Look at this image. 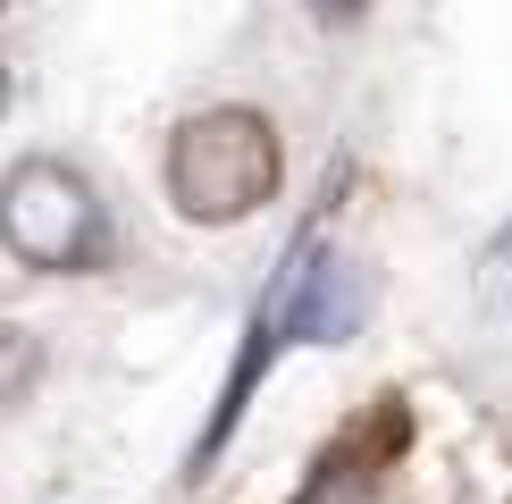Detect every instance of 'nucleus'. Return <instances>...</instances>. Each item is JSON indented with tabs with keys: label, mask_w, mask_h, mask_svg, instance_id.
Here are the masks:
<instances>
[{
	"label": "nucleus",
	"mask_w": 512,
	"mask_h": 504,
	"mask_svg": "<svg viewBox=\"0 0 512 504\" xmlns=\"http://www.w3.org/2000/svg\"><path fill=\"white\" fill-rule=\"evenodd\" d=\"M303 9H311V17H361L370 0H303Z\"/></svg>",
	"instance_id": "obj_6"
},
{
	"label": "nucleus",
	"mask_w": 512,
	"mask_h": 504,
	"mask_svg": "<svg viewBox=\"0 0 512 504\" xmlns=\"http://www.w3.org/2000/svg\"><path fill=\"white\" fill-rule=\"evenodd\" d=\"M479 286L496 294V303H512V219L496 227V244H487V261H479Z\"/></svg>",
	"instance_id": "obj_5"
},
{
	"label": "nucleus",
	"mask_w": 512,
	"mask_h": 504,
	"mask_svg": "<svg viewBox=\"0 0 512 504\" xmlns=\"http://www.w3.org/2000/svg\"><path fill=\"white\" fill-rule=\"evenodd\" d=\"M277 168L286 160H277V135L261 110H202L168 143V202L194 227H227L277 194Z\"/></svg>",
	"instance_id": "obj_1"
},
{
	"label": "nucleus",
	"mask_w": 512,
	"mask_h": 504,
	"mask_svg": "<svg viewBox=\"0 0 512 504\" xmlns=\"http://www.w3.org/2000/svg\"><path fill=\"white\" fill-rule=\"evenodd\" d=\"M34 378H42V345L17 320H0V412H17L34 395Z\"/></svg>",
	"instance_id": "obj_4"
},
{
	"label": "nucleus",
	"mask_w": 512,
	"mask_h": 504,
	"mask_svg": "<svg viewBox=\"0 0 512 504\" xmlns=\"http://www.w3.org/2000/svg\"><path fill=\"white\" fill-rule=\"evenodd\" d=\"M0 244L26 269L76 278V269H101L110 219H101V194L68 160H17L9 177H0Z\"/></svg>",
	"instance_id": "obj_2"
},
{
	"label": "nucleus",
	"mask_w": 512,
	"mask_h": 504,
	"mask_svg": "<svg viewBox=\"0 0 512 504\" xmlns=\"http://www.w3.org/2000/svg\"><path fill=\"white\" fill-rule=\"evenodd\" d=\"M403 454H412V404H403V395H378L370 412H353L345 429L328 437V454L311 462V479H303L294 504H361Z\"/></svg>",
	"instance_id": "obj_3"
},
{
	"label": "nucleus",
	"mask_w": 512,
	"mask_h": 504,
	"mask_svg": "<svg viewBox=\"0 0 512 504\" xmlns=\"http://www.w3.org/2000/svg\"><path fill=\"white\" fill-rule=\"evenodd\" d=\"M0 110H9V76H0Z\"/></svg>",
	"instance_id": "obj_7"
}]
</instances>
